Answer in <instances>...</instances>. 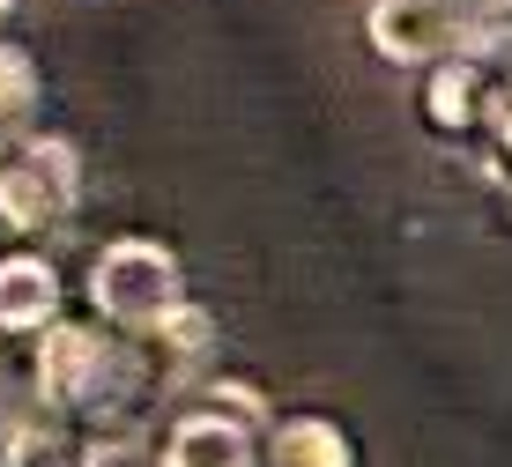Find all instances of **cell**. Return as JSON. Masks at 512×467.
<instances>
[{
	"instance_id": "2",
	"label": "cell",
	"mask_w": 512,
	"mask_h": 467,
	"mask_svg": "<svg viewBox=\"0 0 512 467\" xmlns=\"http://www.w3.org/2000/svg\"><path fill=\"white\" fill-rule=\"evenodd\" d=\"M179 304H186L179 260H171L156 238H112L90 260V312L112 334H156Z\"/></svg>"
},
{
	"instance_id": "6",
	"label": "cell",
	"mask_w": 512,
	"mask_h": 467,
	"mask_svg": "<svg viewBox=\"0 0 512 467\" xmlns=\"http://www.w3.org/2000/svg\"><path fill=\"white\" fill-rule=\"evenodd\" d=\"M490 60H475V52H453V60H438L431 75H423V119H431L438 134H475L490 112Z\"/></svg>"
},
{
	"instance_id": "5",
	"label": "cell",
	"mask_w": 512,
	"mask_h": 467,
	"mask_svg": "<svg viewBox=\"0 0 512 467\" xmlns=\"http://www.w3.org/2000/svg\"><path fill=\"white\" fill-rule=\"evenodd\" d=\"M164 467H260V438L231 408H186L164 430Z\"/></svg>"
},
{
	"instance_id": "1",
	"label": "cell",
	"mask_w": 512,
	"mask_h": 467,
	"mask_svg": "<svg viewBox=\"0 0 512 467\" xmlns=\"http://www.w3.org/2000/svg\"><path fill=\"white\" fill-rule=\"evenodd\" d=\"M141 386V364L127 334H112L104 319H52L38 334V401L45 416H119Z\"/></svg>"
},
{
	"instance_id": "4",
	"label": "cell",
	"mask_w": 512,
	"mask_h": 467,
	"mask_svg": "<svg viewBox=\"0 0 512 467\" xmlns=\"http://www.w3.org/2000/svg\"><path fill=\"white\" fill-rule=\"evenodd\" d=\"M364 38L394 67H438L475 38V23L461 15V0H372L364 8Z\"/></svg>"
},
{
	"instance_id": "12",
	"label": "cell",
	"mask_w": 512,
	"mask_h": 467,
	"mask_svg": "<svg viewBox=\"0 0 512 467\" xmlns=\"http://www.w3.org/2000/svg\"><path fill=\"white\" fill-rule=\"evenodd\" d=\"M461 15H468V23H505L512 0H461Z\"/></svg>"
},
{
	"instance_id": "9",
	"label": "cell",
	"mask_w": 512,
	"mask_h": 467,
	"mask_svg": "<svg viewBox=\"0 0 512 467\" xmlns=\"http://www.w3.org/2000/svg\"><path fill=\"white\" fill-rule=\"evenodd\" d=\"M149 341H156V364H164V379H186V371H201L208 356H216V319H208L201 304H179V312H171Z\"/></svg>"
},
{
	"instance_id": "3",
	"label": "cell",
	"mask_w": 512,
	"mask_h": 467,
	"mask_svg": "<svg viewBox=\"0 0 512 467\" xmlns=\"http://www.w3.org/2000/svg\"><path fill=\"white\" fill-rule=\"evenodd\" d=\"M82 201V164L67 141H15L0 156V230L8 238H38V230L67 223Z\"/></svg>"
},
{
	"instance_id": "10",
	"label": "cell",
	"mask_w": 512,
	"mask_h": 467,
	"mask_svg": "<svg viewBox=\"0 0 512 467\" xmlns=\"http://www.w3.org/2000/svg\"><path fill=\"white\" fill-rule=\"evenodd\" d=\"M30 112H38V60L0 38V127H15Z\"/></svg>"
},
{
	"instance_id": "8",
	"label": "cell",
	"mask_w": 512,
	"mask_h": 467,
	"mask_svg": "<svg viewBox=\"0 0 512 467\" xmlns=\"http://www.w3.org/2000/svg\"><path fill=\"white\" fill-rule=\"evenodd\" d=\"M260 460L268 467H357V445L334 416H282L260 438Z\"/></svg>"
},
{
	"instance_id": "11",
	"label": "cell",
	"mask_w": 512,
	"mask_h": 467,
	"mask_svg": "<svg viewBox=\"0 0 512 467\" xmlns=\"http://www.w3.org/2000/svg\"><path fill=\"white\" fill-rule=\"evenodd\" d=\"M483 127H490V141H498V156L512 164V75H505V82H490V112H483Z\"/></svg>"
},
{
	"instance_id": "13",
	"label": "cell",
	"mask_w": 512,
	"mask_h": 467,
	"mask_svg": "<svg viewBox=\"0 0 512 467\" xmlns=\"http://www.w3.org/2000/svg\"><path fill=\"white\" fill-rule=\"evenodd\" d=\"M8 8H15V0H0V23H8Z\"/></svg>"
},
{
	"instance_id": "7",
	"label": "cell",
	"mask_w": 512,
	"mask_h": 467,
	"mask_svg": "<svg viewBox=\"0 0 512 467\" xmlns=\"http://www.w3.org/2000/svg\"><path fill=\"white\" fill-rule=\"evenodd\" d=\"M60 319V275L38 253H0V334H45Z\"/></svg>"
}]
</instances>
